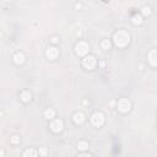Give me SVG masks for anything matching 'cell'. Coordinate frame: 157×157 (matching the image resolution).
<instances>
[{
    "instance_id": "cell-1",
    "label": "cell",
    "mask_w": 157,
    "mask_h": 157,
    "mask_svg": "<svg viewBox=\"0 0 157 157\" xmlns=\"http://www.w3.org/2000/svg\"><path fill=\"white\" fill-rule=\"evenodd\" d=\"M114 42L118 47L124 48L128 43L130 42V36L125 31H118L117 33L114 35Z\"/></svg>"
},
{
    "instance_id": "cell-2",
    "label": "cell",
    "mask_w": 157,
    "mask_h": 157,
    "mask_svg": "<svg viewBox=\"0 0 157 157\" xmlns=\"http://www.w3.org/2000/svg\"><path fill=\"white\" fill-rule=\"evenodd\" d=\"M88 51H90V47H88V44L86 43V42H78L77 44H76V53L78 55H86L88 53Z\"/></svg>"
},
{
    "instance_id": "cell-3",
    "label": "cell",
    "mask_w": 157,
    "mask_h": 157,
    "mask_svg": "<svg viewBox=\"0 0 157 157\" xmlns=\"http://www.w3.org/2000/svg\"><path fill=\"white\" fill-rule=\"evenodd\" d=\"M91 123L93 124L94 126H102L103 123H104V117H103L102 113H94L91 118Z\"/></svg>"
},
{
    "instance_id": "cell-4",
    "label": "cell",
    "mask_w": 157,
    "mask_h": 157,
    "mask_svg": "<svg viewBox=\"0 0 157 157\" xmlns=\"http://www.w3.org/2000/svg\"><path fill=\"white\" fill-rule=\"evenodd\" d=\"M118 109L120 110V112H123V113H126L128 110L130 109L129 101H128L126 98H123V100H120V101L118 102Z\"/></svg>"
},
{
    "instance_id": "cell-5",
    "label": "cell",
    "mask_w": 157,
    "mask_h": 157,
    "mask_svg": "<svg viewBox=\"0 0 157 157\" xmlns=\"http://www.w3.org/2000/svg\"><path fill=\"white\" fill-rule=\"evenodd\" d=\"M82 64H84V67L86 69H93L94 65H96V59H94V57H86L84 61H82Z\"/></svg>"
},
{
    "instance_id": "cell-6",
    "label": "cell",
    "mask_w": 157,
    "mask_h": 157,
    "mask_svg": "<svg viewBox=\"0 0 157 157\" xmlns=\"http://www.w3.org/2000/svg\"><path fill=\"white\" fill-rule=\"evenodd\" d=\"M51 129L53 133H59V131L63 130V122L60 119H55L54 122H52L51 124Z\"/></svg>"
},
{
    "instance_id": "cell-7",
    "label": "cell",
    "mask_w": 157,
    "mask_h": 157,
    "mask_svg": "<svg viewBox=\"0 0 157 157\" xmlns=\"http://www.w3.org/2000/svg\"><path fill=\"white\" fill-rule=\"evenodd\" d=\"M47 57L49 58V59H55V58L58 57V54H59V52H58V49L57 48H54V47H52V48H48L47 49Z\"/></svg>"
},
{
    "instance_id": "cell-8",
    "label": "cell",
    "mask_w": 157,
    "mask_h": 157,
    "mask_svg": "<svg viewBox=\"0 0 157 157\" xmlns=\"http://www.w3.org/2000/svg\"><path fill=\"white\" fill-rule=\"evenodd\" d=\"M14 60L16 64H22L25 61V55L22 54V53H16V54L14 55Z\"/></svg>"
},
{
    "instance_id": "cell-9",
    "label": "cell",
    "mask_w": 157,
    "mask_h": 157,
    "mask_svg": "<svg viewBox=\"0 0 157 157\" xmlns=\"http://www.w3.org/2000/svg\"><path fill=\"white\" fill-rule=\"evenodd\" d=\"M84 120H85V115L82 113H75L74 114V122H75L76 124H81Z\"/></svg>"
},
{
    "instance_id": "cell-10",
    "label": "cell",
    "mask_w": 157,
    "mask_h": 157,
    "mask_svg": "<svg viewBox=\"0 0 157 157\" xmlns=\"http://www.w3.org/2000/svg\"><path fill=\"white\" fill-rule=\"evenodd\" d=\"M54 115H55V112L53 109H47L44 112V117L47 118V119H52V118H54Z\"/></svg>"
},
{
    "instance_id": "cell-11",
    "label": "cell",
    "mask_w": 157,
    "mask_h": 157,
    "mask_svg": "<svg viewBox=\"0 0 157 157\" xmlns=\"http://www.w3.org/2000/svg\"><path fill=\"white\" fill-rule=\"evenodd\" d=\"M21 100L23 102H28V101L31 100V94L28 93V92H22L21 93Z\"/></svg>"
},
{
    "instance_id": "cell-12",
    "label": "cell",
    "mask_w": 157,
    "mask_h": 157,
    "mask_svg": "<svg viewBox=\"0 0 157 157\" xmlns=\"http://www.w3.org/2000/svg\"><path fill=\"white\" fill-rule=\"evenodd\" d=\"M155 54H156V51H152L150 53V63L152 67H156V61H155Z\"/></svg>"
},
{
    "instance_id": "cell-13",
    "label": "cell",
    "mask_w": 157,
    "mask_h": 157,
    "mask_svg": "<svg viewBox=\"0 0 157 157\" xmlns=\"http://www.w3.org/2000/svg\"><path fill=\"white\" fill-rule=\"evenodd\" d=\"M102 48H103V49H106V51L110 48V43H109V41H108V39H104V41L102 42Z\"/></svg>"
},
{
    "instance_id": "cell-14",
    "label": "cell",
    "mask_w": 157,
    "mask_h": 157,
    "mask_svg": "<svg viewBox=\"0 0 157 157\" xmlns=\"http://www.w3.org/2000/svg\"><path fill=\"white\" fill-rule=\"evenodd\" d=\"M88 147V145H87V142H78V150H86V148Z\"/></svg>"
},
{
    "instance_id": "cell-15",
    "label": "cell",
    "mask_w": 157,
    "mask_h": 157,
    "mask_svg": "<svg viewBox=\"0 0 157 157\" xmlns=\"http://www.w3.org/2000/svg\"><path fill=\"white\" fill-rule=\"evenodd\" d=\"M36 155H37V152L33 150H27L25 152V156H36Z\"/></svg>"
},
{
    "instance_id": "cell-16",
    "label": "cell",
    "mask_w": 157,
    "mask_h": 157,
    "mask_svg": "<svg viewBox=\"0 0 157 157\" xmlns=\"http://www.w3.org/2000/svg\"><path fill=\"white\" fill-rule=\"evenodd\" d=\"M135 25H140L141 23V17L140 16H134V21H133Z\"/></svg>"
},
{
    "instance_id": "cell-17",
    "label": "cell",
    "mask_w": 157,
    "mask_h": 157,
    "mask_svg": "<svg viewBox=\"0 0 157 157\" xmlns=\"http://www.w3.org/2000/svg\"><path fill=\"white\" fill-rule=\"evenodd\" d=\"M150 7H144V9H142V14L144 15H145V16H147V15H150Z\"/></svg>"
},
{
    "instance_id": "cell-18",
    "label": "cell",
    "mask_w": 157,
    "mask_h": 157,
    "mask_svg": "<svg viewBox=\"0 0 157 157\" xmlns=\"http://www.w3.org/2000/svg\"><path fill=\"white\" fill-rule=\"evenodd\" d=\"M19 141H20L19 136H12V139H11V142H12V144H17Z\"/></svg>"
},
{
    "instance_id": "cell-19",
    "label": "cell",
    "mask_w": 157,
    "mask_h": 157,
    "mask_svg": "<svg viewBox=\"0 0 157 157\" xmlns=\"http://www.w3.org/2000/svg\"><path fill=\"white\" fill-rule=\"evenodd\" d=\"M39 154H41V155H47V150H45V148H41V150H39Z\"/></svg>"
},
{
    "instance_id": "cell-20",
    "label": "cell",
    "mask_w": 157,
    "mask_h": 157,
    "mask_svg": "<svg viewBox=\"0 0 157 157\" xmlns=\"http://www.w3.org/2000/svg\"><path fill=\"white\" fill-rule=\"evenodd\" d=\"M3 155H4V152H3V151H0V156H3Z\"/></svg>"
}]
</instances>
